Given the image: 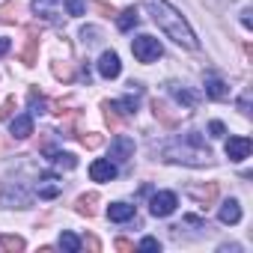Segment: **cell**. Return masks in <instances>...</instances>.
<instances>
[{"instance_id":"32","label":"cell","mask_w":253,"mask_h":253,"mask_svg":"<svg viewBox=\"0 0 253 253\" xmlns=\"http://www.w3.org/2000/svg\"><path fill=\"white\" fill-rule=\"evenodd\" d=\"M209 131H211V137H223L226 128H223V122H211V125H209Z\"/></svg>"},{"instance_id":"25","label":"cell","mask_w":253,"mask_h":253,"mask_svg":"<svg viewBox=\"0 0 253 253\" xmlns=\"http://www.w3.org/2000/svg\"><path fill=\"white\" fill-rule=\"evenodd\" d=\"M45 110H48V101L33 92V95H30V113H45Z\"/></svg>"},{"instance_id":"11","label":"cell","mask_w":253,"mask_h":253,"mask_svg":"<svg viewBox=\"0 0 253 253\" xmlns=\"http://www.w3.org/2000/svg\"><path fill=\"white\" fill-rule=\"evenodd\" d=\"M60 191H63V182H60L57 176H42L39 185H36V194H39L42 200H54Z\"/></svg>"},{"instance_id":"33","label":"cell","mask_w":253,"mask_h":253,"mask_svg":"<svg viewBox=\"0 0 253 253\" xmlns=\"http://www.w3.org/2000/svg\"><path fill=\"white\" fill-rule=\"evenodd\" d=\"M247 107H250V92H244V95H241V101H238V110H241V113H250Z\"/></svg>"},{"instance_id":"14","label":"cell","mask_w":253,"mask_h":253,"mask_svg":"<svg viewBox=\"0 0 253 253\" xmlns=\"http://www.w3.org/2000/svg\"><path fill=\"white\" fill-rule=\"evenodd\" d=\"M206 95H209V98H217V101H220V98H226V95H229V86H226V84H223L220 78L209 75V78H206Z\"/></svg>"},{"instance_id":"1","label":"cell","mask_w":253,"mask_h":253,"mask_svg":"<svg viewBox=\"0 0 253 253\" xmlns=\"http://www.w3.org/2000/svg\"><path fill=\"white\" fill-rule=\"evenodd\" d=\"M143 6L149 9L152 21H155L176 45H182V48H188V51H197V48H200V42H197L191 24L185 21V15H182L176 6H170L167 0H143Z\"/></svg>"},{"instance_id":"16","label":"cell","mask_w":253,"mask_h":253,"mask_svg":"<svg viewBox=\"0 0 253 253\" xmlns=\"http://www.w3.org/2000/svg\"><path fill=\"white\" fill-rule=\"evenodd\" d=\"M95 200H98L95 194H86V197H81V200H78V206H75V209H78V214H84V217H92V214H95Z\"/></svg>"},{"instance_id":"30","label":"cell","mask_w":253,"mask_h":253,"mask_svg":"<svg viewBox=\"0 0 253 253\" xmlns=\"http://www.w3.org/2000/svg\"><path fill=\"white\" fill-rule=\"evenodd\" d=\"M12 107H15V98H6L3 104H0V119H9V113H12Z\"/></svg>"},{"instance_id":"9","label":"cell","mask_w":253,"mask_h":253,"mask_svg":"<svg viewBox=\"0 0 253 253\" xmlns=\"http://www.w3.org/2000/svg\"><path fill=\"white\" fill-rule=\"evenodd\" d=\"M119 72H122V63H119V57L113 54V51H104L101 57H98V75L101 78H119Z\"/></svg>"},{"instance_id":"3","label":"cell","mask_w":253,"mask_h":253,"mask_svg":"<svg viewBox=\"0 0 253 253\" xmlns=\"http://www.w3.org/2000/svg\"><path fill=\"white\" fill-rule=\"evenodd\" d=\"M131 54H134L140 63H155V60L164 54V48H161V42H158L155 36H137V39L131 42Z\"/></svg>"},{"instance_id":"10","label":"cell","mask_w":253,"mask_h":253,"mask_svg":"<svg viewBox=\"0 0 253 253\" xmlns=\"http://www.w3.org/2000/svg\"><path fill=\"white\" fill-rule=\"evenodd\" d=\"M60 0H33V12L45 21H60Z\"/></svg>"},{"instance_id":"5","label":"cell","mask_w":253,"mask_h":253,"mask_svg":"<svg viewBox=\"0 0 253 253\" xmlns=\"http://www.w3.org/2000/svg\"><path fill=\"white\" fill-rule=\"evenodd\" d=\"M134 158V140L128 134H116L110 140V161L113 164H125V161H131Z\"/></svg>"},{"instance_id":"13","label":"cell","mask_w":253,"mask_h":253,"mask_svg":"<svg viewBox=\"0 0 253 253\" xmlns=\"http://www.w3.org/2000/svg\"><path fill=\"white\" fill-rule=\"evenodd\" d=\"M9 128H12V134H15L18 140L30 137V134H33V116H30V113H21V116H15Z\"/></svg>"},{"instance_id":"22","label":"cell","mask_w":253,"mask_h":253,"mask_svg":"<svg viewBox=\"0 0 253 253\" xmlns=\"http://www.w3.org/2000/svg\"><path fill=\"white\" fill-rule=\"evenodd\" d=\"M60 247H63L66 253H78V250H81V238H78L75 232H63V235H60Z\"/></svg>"},{"instance_id":"26","label":"cell","mask_w":253,"mask_h":253,"mask_svg":"<svg viewBox=\"0 0 253 253\" xmlns=\"http://www.w3.org/2000/svg\"><path fill=\"white\" fill-rule=\"evenodd\" d=\"M21 60H24L27 66H33V63H36V39H30V45L24 48V54H21Z\"/></svg>"},{"instance_id":"35","label":"cell","mask_w":253,"mask_h":253,"mask_svg":"<svg viewBox=\"0 0 253 253\" xmlns=\"http://www.w3.org/2000/svg\"><path fill=\"white\" fill-rule=\"evenodd\" d=\"M116 247H119V250H134V244H131L128 238H116Z\"/></svg>"},{"instance_id":"17","label":"cell","mask_w":253,"mask_h":253,"mask_svg":"<svg viewBox=\"0 0 253 253\" xmlns=\"http://www.w3.org/2000/svg\"><path fill=\"white\" fill-rule=\"evenodd\" d=\"M140 24V15H137V9L131 6V9H125L122 15H119V30H131V27H137Z\"/></svg>"},{"instance_id":"19","label":"cell","mask_w":253,"mask_h":253,"mask_svg":"<svg viewBox=\"0 0 253 253\" xmlns=\"http://www.w3.org/2000/svg\"><path fill=\"white\" fill-rule=\"evenodd\" d=\"M191 197L200 203H211L217 197V185H206V188H191Z\"/></svg>"},{"instance_id":"34","label":"cell","mask_w":253,"mask_h":253,"mask_svg":"<svg viewBox=\"0 0 253 253\" xmlns=\"http://www.w3.org/2000/svg\"><path fill=\"white\" fill-rule=\"evenodd\" d=\"M84 247H89V250H98L101 244H98V238H95V235H86V238H84Z\"/></svg>"},{"instance_id":"31","label":"cell","mask_w":253,"mask_h":253,"mask_svg":"<svg viewBox=\"0 0 253 253\" xmlns=\"http://www.w3.org/2000/svg\"><path fill=\"white\" fill-rule=\"evenodd\" d=\"M140 250H161V244H158V238H143Z\"/></svg>"},{"instance_id":"18","label":"cell","mask_w":253,"mask_h":253,"mask_svg":"<svg viewBox=\"0 0 253 253\" xmlns=\"http://www.w3.org/2000/svg\"><path fill=\"white\" fill-rule=\"evenodd\" d=\"M51 164H54V167L75 170V167H78V158H75V155H69V152H54V155H51Z\"/></svg>"},{"instance_id":"23","label":"cell","mask_w":253,"mask_h":253,"mask_svg":"<svg viewBox=\"0 0 253 253\" xmlns=\"http://www.w3.org/2000/svg\"><path fill=\"white\" fill-rule=\"evenodd\" d=\"M66 9H69V15H84L86 12V0H66Z\"/></svg>"},{"instance_id":"21","label":"cell","mask_w":253,"mask_h":253,"mask_svg":"<svg viewBox=\"0 0 253 253\" xmlns=\"http://www.w3.org/2000/svg\"><path fill=\"white\" fill-rule=\"evenodd\" d=\"M170 92H173V98H176L179 104H185V107H194V104H197V98H194L188 89H179V84H170Z\"/></svg>"},{"instance_id":"20","label":"cell","mask_w":253,"mask_h":253,"mask_svg":"<svg viewBox=\"0 0 253 253\" xmlns=\"http://www.w3.org/2000/svg\"><path fill=\"white\" fill-rule=\"evenodd\" d=\"M0 247H3L6 253H18V250H24V238H18V235H0Z\"/></svg>"},{"instance_id":"28","label":"cell","mask_w":253,"mask_h":253,"mask_svg":"<svg viewBox=\"0 0 253 253\" xmlns=\"http://www.w3.org/2000/svg\"><path fill=\"white\" fill-rule=\"evenodd\" d=\"M54 75L63 78V81H69V78H72V69H69L66 63H54Z\"/></svg>"},{"instance_id":"12","label":"cell","mask_w":253,"mask_h":253,"mask_svg":"<svg viewBox=\"0 0 253 253\" xmlns=\"http://www.w3.org/2000/svg\"><path fill=\"white\" fill-rule=\"evenodd\" d=\"M107 217L113 223H125V220L134 217V206H128V203H110L107 206Z\"/></svg>"},{"instance_id":"4","label":"cell","mask_w":253,"mask_h":253,"mask_svg":"<svg viewBox=\"0 0 253 253\" xmlns=\"http://www.w3.org/2000/svg\"><path fill=\"white\" fill-rule=\"evenodd\" d=\"M0 206H6V209H27L30 206V191L15 182V185H6L3 194H0Z\"/></svg>"},{"instance_id":"6","label":"cell","mask_w":253,"mask_h":253,"mask_svg":"<svg viewBox=\"0 0 253 253\" xmlns=\"http://www.w3.org/2000/svg\"><path fill=\"white\" fill-rule=\"evenodd\" d=\"M176 206H179V200H176L173 191H158V194L152 197V203H149V211H152L155 217H170V214L176 211Z\"/></svg>"},{"instance_id":"27","label":"cell","mask_w":253,"mask_h":253,"mask_svg":"<svg viewBox=\"0 0 253 253\" xmlns=\"http://www.w3.org/2000/svg\"><path fill=\"white\" fill-rule=\"evenodd\" d=\"M81 143H84L86 149H95V146H101V137H98V134H81Z\"/></svg>"},{"instance_id":"29","label":"cell","mask_w":253,"mask_h":253,"mask_svg":"<svg viewBox=\"0 0 253 253\" xmlns=\"http://www.w3.org/2000/svg\"><path fill=\"white\" fill-rule=\"evenodd\" d=\"M15 3H6V6H0V21H15Z\"/></svg>"},{"instance_id":"15","label":"cell","mask_w":253,"mask_h":253,"mask_svg":"<svg viewBox=\"0 0 253 253\" xmlns=\"http://www.w3.org/2000/svg\"><path fill=\"white\" fill-rule=\"evenodd\" d=\"M241 220V206L238 200H226L220 206V223H238Z\"/></svg>"},{"instance_id":"2","label":"cell","mask_w":253,"mask_h":253,"mask_svg":"<svg viewBox=\"0 0 253 253\" xmlns=\"http://www.w3.org/2000/svg\"><path fill=\"white\" fill-rule=\"evenodd\" d=\"M161 155L167 161H173V164H188V167H206V164H211V152H209V146L203 143V137L197 131H188V134L176 137L173 143H167L161 149Z\"/></svg>"},{"instance_id":"24","label":"cell","mask_w":253,"mask_h":253,"mask_svg":"<svg viewBox=\"0 0 253 253\" xmlns=\"http://www.w3.org/2000/svg\"><path fill=\"white\" fill-rule=\"evenodd\" d=\"M81 36H84V45H95V42H101V39H98V36H101L98 27H84Z\"/></svg>"},{"instance_id":"7","label":"cell","mask_w":253,"mask_h":253,"mask_svg":"<svg viewBox=\"0 0 253 253\" xmlns=\"http://www.w3.org/2000/svg\"><path fill=\"white\" fill-rule=\"evenodd\" d=\"M250 149H253V143L247 140V137H229L226 140V158L229 161H244V158H250Z\"/></svg>"},{"instance_id":"36","label":"cell","mask_w":253,"mask_h":253,"mask_svg":"<svg viewBox=\"0 0 253 253\" xmlns=\"http://www.w3.org/2000/svg\"><path fill=\"white\" fill-rule=\"evenodd\" d=\"M9 51V39H0V57H3Z\"/></svg>"},{"instance_id":"8","label":"cell","mask_w":253,"mask_h":253,"mask_svg":"<svg viewBox=\"0 0 253 253\" xmlns=\"http://www.w3.org/2000/svg\"><path fill=\"white\" fill-rule=\"evenodd\" d=\"M89 176H92V182H113L116 179V164L110 158H98V161L89 164Z\"/></svg>"}]
</instances>
